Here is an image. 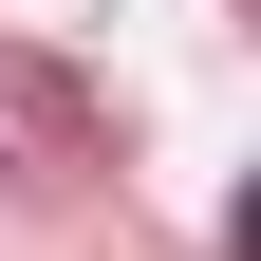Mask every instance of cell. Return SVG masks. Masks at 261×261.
Masks as SVG:
<instances>
[{
	"instance_id": "6da1fadb",
	"label": "cell",
	"mask_w": 261,
	"mask_h": 261,
	"mask_svg": "<svg viewBox=\"0 0 261 261\" xmlns=\"http://www.w3.org/2000/svg\"><path fill=\"white\" fill-rule=\"evenodd\" d=\"M0 149H19V168H93V93L38 75V56H0Z\"/></svg>"
}]
</instances>
